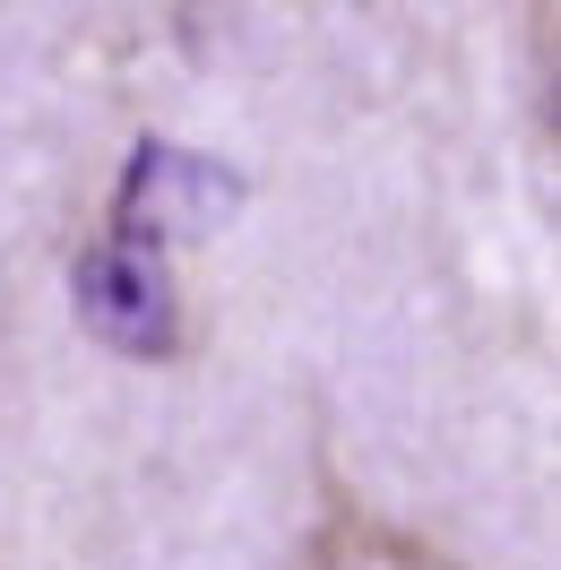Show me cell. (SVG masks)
I'll return each mask as SVG.
<instances>
[{
	"instance_id": "1",
	"label": "cell",
	"mask_w": 561,
	"mask_h": 570,
	"mask_svg": "<svg viewBox=\"0 0 561 570\" xmlns=\"http://www.w3.org/2000/svg\"><path fill=\"white\" fill-rule=\"evenodd\" d=\"M78 321L105 337L112 355L165 363L181 355V277H174V225L147 208L139 190H121V208L96 225V243L78 250Z\"/></svg>"
},
{
	"instance_id": "2",
	"label": "cell",
	"mask_w": 561,
	"mask_h": 570,
	"mask_svg": "<svg viewBox=\"0 0 561 570\" xmlns=\"http://www.w3.org/2000/svg\"><path fill=\"white\" fill-rule=\"evenodd\" d=\"M294 570H457L432 535L415 528H388L372 510H328L312 535H303V553Z\"/></svg>"
}]
</instances>
